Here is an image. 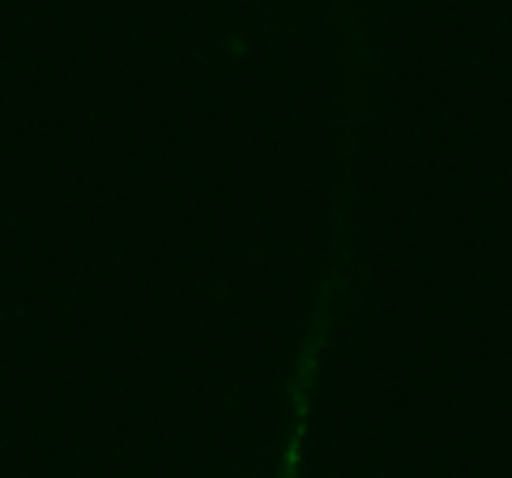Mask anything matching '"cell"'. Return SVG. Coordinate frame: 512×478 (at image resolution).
<instances>
[{"label": "cell", "mask_w": 512, "mask_h": 478, "mask_svg": "<svg viewBox=\"0 0 512 478\" xmlns=\"http://www.w3.org/2000/svg\"><path fill=\"white\" fill-rule=\"evenodd\" d=\"M312 376H316V342L303 359V376L295 385V432L286 440L282 453V478H299V461H303V432H308V393H312Z\"/></svg>", "instance_id": "obj_1"}]
</instances>
